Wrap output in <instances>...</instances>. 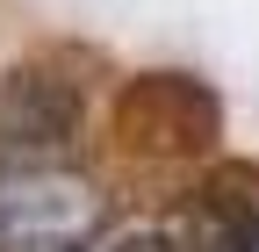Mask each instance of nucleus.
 <instances>
[{
	"mask_svg": "<svg viewBox=\"0 0 259 252\" xmlns=\"http://www.w3.org/2000/svg\"><path fill=\"white\" fill-rule=\"evenodd\" d=\"M216 137V94L180 72H151L115 101V144L144 159H187Z\"/></svg>",
	"mask_w": 259,
	"mask_h": 252,
	"instance_id": "f257e3e1",
	"label": "nucleus"
}]
</instances>
